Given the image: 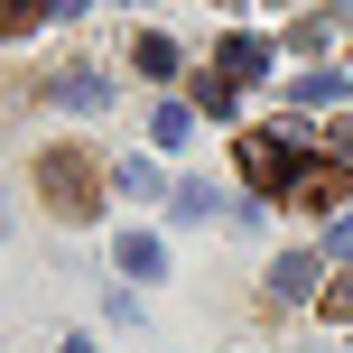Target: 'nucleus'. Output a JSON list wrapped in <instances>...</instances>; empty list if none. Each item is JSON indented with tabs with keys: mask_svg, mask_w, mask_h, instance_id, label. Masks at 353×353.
<instances>
[{
	"mask_svg": "<svg viewBox=\"0 0 353 353\" xmlns=\"http://www.w3.org/2000/svg\"><path fill=\"white\" fill-rule=\"evenodd\" d=\"M121 270H140V279H149V270H159V242H149V232H130V242H121Z\"/></svg>",
	"mask_w": 353,
	"mask_h": 353,
	"instance_id": "0eeeda50",
	"label": "nucleus"
},
{
	"mask_svg": "<svg viewBox=\"0 0 353 353\" xmlns=\"http://www.w3.org/2000/svg\"><path fill=\"white\" fill-rule=\"evenodd\" d=\"M344 195H353V159H307L298 176H288V205L298 214H335Z\"/></svg>",
	"mask_w": 353,
	"mask_h": 353,
	"instance_id": "f03ea898",
	"label": "nucleus"
},
{
	"mask_svg": "<svg viewBox=\"0 0 353 353\" xmlns=\"http://www.w3.org/2000/svg\"><path fill=\"white\" fill-rule=\"evenodd\" d=\"M242 176H251V186H288V176H298V168H288V149L279 140H270V130H242Z\"/></svg>",
	"mask_w": 353,
	"mask_h": 353,
	"instance_id": "7ed1b4c3",
	"label": "nucleus"
},
{
	"mask_svg": "<svg viewBox=\"0 0 353 353\" xmlns=\"http://www.w3.org/2000/svg\"><path fill=\"white\" fill-rule=\"evenodd\" d=\"M270 288H279V298H307V288H316V261H307V251H298V261H279V270H270Z\"/></svg>",
	"mask_w": 353,
	"mask_h": 353,
	"instance_id": "39448f33",
	"label": "nucleus"
},
{
	"mask_svg": "<svg viewBox=\"0 0 353 353\" xmlns=\"http://www.w3.org/2000/svg\"><path fill=\"white\" fill-rule=\"evenodd\" d=\"M65 353H93V344H65Z\"/></svg>",
	"mask_w": 353,
	"mask_h": 353,
	"instance_id": "1a4fd4ad",
	"label": "nucleus"
},
{
	"mask_svg": "<svg viewBox=\"0 0 353 353\" xmlns=\"http://www.w3.org/2000/svg\"><path fill=\"white\" fill-rule=\"evenodd\" d=\"M130 56H140V74H159V84L176 74V47H168V37H140V47H130Z\"/></svg>",
	"mask_w": 353,
	"mask_h": 353,
	"instance_id": "423d86ee",
	"label": "nucleus"
},
{
	"mask_svg": "<svg viewBox=\"0 0 353 353\" xmlns=\"http://www.w3.org/2000/svg\"><path fill=\"white\" fill-rule=\"evenodd\" d=\"M316 307H325V316H335V325H353V270H344V279H335V288H325V298H316Z\"/></svg>",
	"mask_w": 353,
	"mask_h": 353,
	"instance_id": "6e6552de",
	"label": "nucleus"
},
{
	"mask_svg": "<svg viewBox=\"0 0 353 353\" xmlns=\"http://www.w3.org/2000/svg\"><path fill=\"white\" fill-rule=\"evenodd\" d=\"M47 10H56V0H0V37H28Z\"/></svg>",
	"mask_w": 353,
	"mask_h": 353,
	"instance_id": "20e7f679",
	"label": "nucleus"
},
{
	"mask_svg": "<svg viewBox=\"0 0 353 353\" xmlns=\"http://www.w3.org/2000/svg\"><path fill=\"white\" fill-rule=\"evenodd\" d=\"M37 195H47L56 214H65V223H93V214H103V159H93V149H47V159H37Z\"/></svg>",
	"mask_w": 353,
	"mask_h": 353,
	"instance_id": "f257e3e1",
	"label": "nucleus"
}]
</instances>
